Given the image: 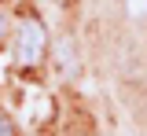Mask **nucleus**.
<instances>
[{
  "instance_id": "nucleus-1",
  "label": "nucleus",
  "mask_w": 147,
  "mask_h": 136,
  "mask_svg": "<svg viewBox=\"0 0 147 136\" xmlns=\"http://www.w3.org/2000/svg\"><path fill=\"white\" fill-rule=\"evenodd\" d=\"M44 48H48V33L37 19H22L18 26V40H15V59L22 66H37L44 59Z\"/></svg>"
},
{
  "instance_id": "nucleus-2",
  "label": "nucleus",
  "mask_w": 147,
  "mask_h": 136,
  "mask_svg": "<svg viewBox=\"0 0 147 136\" xmlns=\"http://www.w3.org/2000/svg\"><path fill=\"white\" fill-rule=\"evenodd\" d=\"M129 11L132 15H147V0H129Z\"/></svg>"
},
{
  "instance_id": "nucleus-3",
  "label": "nucleus",
  "mask_w": 147,
  "mask_h": 136,
  "mask_svg": "<svg viewBox=\"0 0 147 136\" xmlns=\"http://www.w3.org/2000/svg\"><path fill=\"white\" fill-rule=\"evenodd\" d=\"M0 136H15V129H11V121H7V114H0Z\"/></svg>"
},
{
  "instance_id": "nucleus-4",
  "label": "nucleus",
  "mask_w": 147,
  "mask_h": 136,
  "mask_svg": "<svg viewBox=\"0 0 147 136\" xmlns=\"http://www.w3.org/2000/svg\"><path fill=\"white\" fill-rule=\"evenodd\" d=\"M7 26H11V22H7V15H4V11H0V40L7 37Z\"/></svg>"
}]
</instances>
